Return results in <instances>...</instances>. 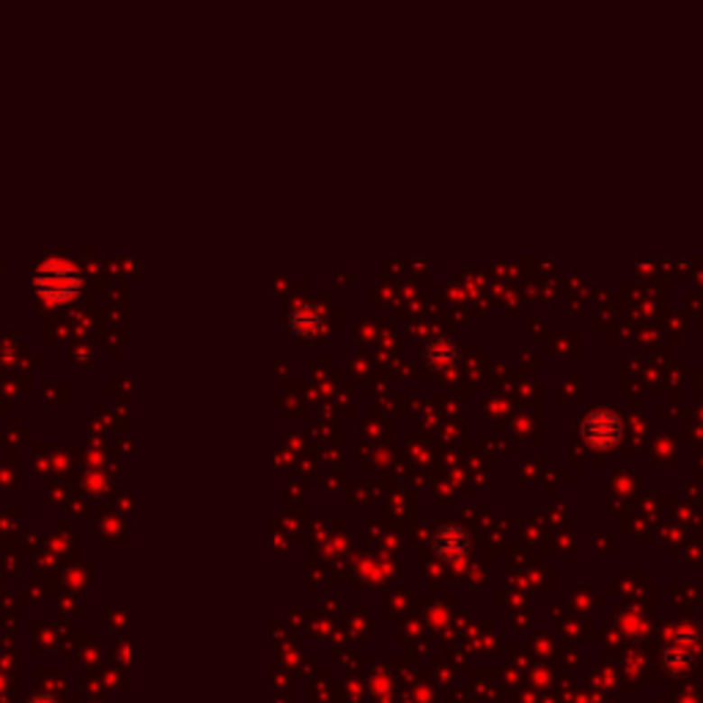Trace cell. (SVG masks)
I'll return each instance as SVG.
<instances>
[{
    "label": "cell",
    "instance_id": "5b68a950",
    "mask_svg": "<svg viewBox=\"0 0 703 703\" xmlns=\"http://www.w3.org/2000/svg\"><path fill=\"white\" fill-rule=\"evenodd\" d=\"M286 324H288L291 335H297V338H303V341L316 338V335L324 333V327H327L324 314H322L314 303H297L295 308L288 311Z\"/></svg>",
    "mask_w": 703,
    "mask_h": 703
},
{
    "label": "cell",
    "instance_id": "3957f363",
    "mask_svg": "<svg viewBox=\"0 0 703 703\" xmlns=\"http://www.w3.org/2000/svg\"><path fill=\"white\" fill-rule=\"evenodd\" d=\"M470 550H473V539H470V534H467L461 525L445 522V525L434 527V534H432V552H434L443 563H448V566H461L467 558H470Z\"/></svg>",
    "mask_w": 703,
    "mask_h": 703
},
{
    "label": "cell",
    "instance_id": "7a4b0ae2",
    "mask_svg": "<svg viewBox=\"0 0 703 703\" xmlns=\"http://www.w3.org/2000/svg\"><path fill=\"white\" fill-rule=\"evenodd\" d=\"M580 434L585 445L594 451H613L624 440V421L613 413V409H594V413L582 421Z\"/></svg>",
    "mask_w": 703,
    "mask_h": 703
},
{
    "label": "cell",
    "instance_id": "277c9868",
    "mask_svg": "<svg viewBox=\"0 0 703 703\" xmlns=\"http://www.w3.org/2000/svg\"><path fill=\"white\" fill-rule=\"evenodd\" d=\"M424 363L429 371L434 374H448L461 363V346L456 338L448 335H437L432 341H426L424 346Z\"/></svg>",
    "mask_w": 703,
    "mask_h": 703
},
{
    "label": "cell",
    "instance_id": "6da1fadb",
    "mask_svg": "<svg viewBox=\"0 0 703 703\" xmlns=\"http://www.w3.org/2000/svg\"><path fill=\"white\" fill-rule=\"evenodd\" d=\"M33 288L44 303H69L83 288V275L78 267L64 261H50L36 269Z\"/></svg>",
    "mask_w": 703,
    "mask_h": 703
},
{
    "label": "cell",
    "instance_id": "52a82bcc",
    "mask_svg": "<svg viewBox=\"0 0 703 703\" xmlns=\"http://www.w3.org/2000/svg\"><path fill=\"white\" fill-rule=\"evenodd\" d=\"M671 640L687 643V646H700V632L695 629V624H679V626L671 632Z\"/></svg>",
    "mask_w": 703,
    "mask_h": 703
},
{
    "label": "cell",
    "instance_id": "8992f818",
    "mask_svg": "<svg viewBox=\"0 0 703 703\" xmlns=\"http://www.w3.org/2000/svg\"><path fill=\"white\" fill-rule=\"evenodd\" d=\"M695 662H698V646H687V643L671 640V646L662 652V668L676 679L687 676L695 668Z\"/></svg>",
    "mask_w": 703,
    "mask_h": 703
},
{
    "label": "cell",
    "instance_id": "ba28073f",
    "mask_svg": "<svg viewBox=\"0 0 703 703\" xmlns=\"http://www.w3.org/2000/svg\"><path fill=\"white\" fill-rule=\"evenodd\" d=\"M28 703H64L61 698H58L55 692H33L28 698Z\"/></svg>",
    "mask_w": 703,
    "mask_h": 703
}]
</instances>
